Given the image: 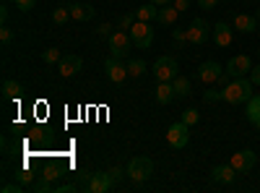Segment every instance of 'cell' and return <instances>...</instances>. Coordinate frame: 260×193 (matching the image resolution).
Listing matches in <instances>:
<instances>
[{
    "mask_svg": "<svg viewBox=\"0 0 260 193\" xmlns=\"http://www.w3.org/2000/svg\"><path fill=\"white\" fill-rule=\"evenodd\" d=\"M252 87H255V84H252L250 78L237 76V78H232L226 87L221 89V99H224L226 104H242V102H247V99L255 94Z\"/></svg>",
    "mask_w": 260,
    "mask_h": 193,
    "instance_id": "obj_1",
    "label": "cell"
},
{
    "mask_svg": "<svg viewBox=\"0 0 260 193\" xmlns=\"http://www.w3.org/2000/svg\"><path fill=\"white\" fill-rule=\"evenodd\" d=\"M125 175L130 180H136V183H143V180H148L151 175H154V162H151L148 157H133L125 167Z\"/></svg>",
    "mask_w": 260,
    "mask_h": 193,
    "instance_id": "obj_2",
    "label": "cell"
},
{
    "mask_svg": "<svg viewBox=\"0 0 260 193\" xmlns=\"http://www.w3.org/2000/svg\"><path fill=\"white\" fill-rule=\"evenodd\" d=\"M127 34H130V39H133V45L138 50H148L151 45H154V29H151L146 21H136Z\"/></svg>",
    "mask_w": 260,
    "mask_h": 193,
    "instance_id": "obj_3",
    "label": "cell"
},
{
    "mask_svg": "<svg viewBox=\"0 0 260 193\" xmlns=\"http://www.w3.org/2000/svg\"><path fill=\"white\" fill-rule=\"evenodd\" d=\"M107 39H110V55H112V58H117V60L127 58L130 45H133V39H130V34H127V32L117 29V32H112Z\"/></svg>",
    "mask_w": 260,
    "mask_h": 193,
    "instance_id": "obj_4",
    "label": "cell"
},
{
    "mask_svg": "<svg viewBox=\"0 0 260 193\" xmlns=\"http://www.w3.org/2000/svg\"><path fill=\"white\" fill-rule=\"evenodd\" d=\"M211 32L213 29L208 26L206 18H192V24L187 26V42H190V45H195V47H201V45H206V42H208Z\"/></svg>",
    "mask_w": 260,
    "mask_h": 193,
    "instance_id": "obj_5",
    "label": "cell"
},
{
    "mask_svg": "<svg viewBox=\"0 0 260 193\" xmlns=\"http://www.w3.org/2000/svg\"><path fill=\"white\" fill-rule=\"evenodd\" d=\"M154 76H156V81H172L175 76H180L177 60L169 58V55H161V58L154 63Z\"/></svg>",
    "mask_w": 260,
    "mask_h": 193,
    "instance_id": "obj_6",
    "label": "cell"
},
{
    "mask_svg": "<svg viewBox=\"0 0 260 193\" xmlns=\"http://www.w3.org/2000/svg\"><path fill=\"white\" fill-rule=\"evenodd\" d=\"M190 141V125H185L182 120L180 123H172L169 131H167V144L172 149H185Z\"/></svg>",
    "mask_w": 260,
    "mask_h": 193,
    "instance_id": "obj_7",
    "label": "cell"
},
{
    "mask_svg": "<svg viewBox=\"0 0 260 193\" xmlns=\"http://www.w3.org/2000/svg\"><path fill=\"white\" fill-rule=\"evenodd\" d=\"M229 164L237 170V173H250V170L257 164V154L252 152V149H242V152H234Z\"/></svg>",
    "mask_w": 260,
    "mask_h": 193,
    "instance_id": "obj_8",
    "label": "cell"
},
{
    "mask_svg": "<svg viewBox=\"0 0 260 193\" xmlns=\"http://www.w3.org/2000/svg\"><path fill=\"white\" fill-rule=\"evenodd\" d=\"M104 73H107V78H110L112 84H122L127 78V63H120L117 58L110 55L104 60Z\"/></svg>",
    "mask_w": 260,
    "mask_h": 193,
    "instance_id": "obj_9",
    "label": "cell"
},
{
    "mask_svg": "<svg viewBox=\"0 0 260 193\" xmlns=\"http://www.w3.org/2000/svg\"><path fill=\"white\" fill-rule=\"evenodd\" d=\"M224 73V68L219 66L216 60H206V63H201V68H198V76L203 84H213V81H219V76Z\"/></svg>",
    "mask_w": 260,
    "mask_h": 193,
    "instance_id": "obj_10",
    "label": "cell"
},
{
    "mask_svg": "<svg viewBox=\"0 0 260 193\" xmlns=\"http://www.w3.org/2000/svg\"><path fill=\"white\" fill-rule=\"evenodd\" d=\"M81 68H83V60H81V55H62V60L57 63V71H60V76H65V78L76 76Z\"/></svg>",
    "mask_w": 260,
    "mask_h": 193,
    "instance_id": "obj_11",
    "label": "cell"
},
{
    "mask_svg": "<svg viewBox=\"0 0 260 193\" xmlns=\"http://www.w3.org/2000/svg\"><path fill=\"white\" fill-rule=\"evenodd\" d=\"M211 180L219 183V185H232L237 180V170L232 164H216L211 170Z\"/></svg>",
    "mask_w": 260,
    "mask_h": 193,
    "instance_id": "obj_12",
    "label": "cell"
},
{
    "mask_svg": "<svg viewBox=\"0 0 260 193\" xmlns=\"http://www.w3.org/2000/svg\"><path fill=\"white\" fill-rule=\"evenodd\" d=\"M226 71L232 73V78L245 76V73H250V71H252V60H250L247 55H234V58L226 63Z\"/></svg>",
    "mask_w": 260,
    "mask_h": 193,
    "instance_id": "obj_13",
    "label": "cell"
},
{
    "mask_svg": "<svg viewBox=\"0 0 260 193\" xmlns=\"http://www.w3.org/2000/svg\"><path fill=\"white\" fill-rule=\"evenodd\" d=\"M232 37H234V26H229L226 21H219L213 26V42L216 47H229L232 45Z\"/></svg>",
    "mask_w": 260,
    "mask_h": 193,
    "instance_id": "obj_14",
    "label": "cell"
},
{
    "mask_svg": "<svg viewBox=\"0 0 260 193\" xmlns=\"http://www.w3.org/2000/svg\"><path fill=\"white\" fill-rule=\"evenodd\" d=\"M232 26H234L237 32H242V34H252V32L257 29V18L250 16V13H237Z\"/></svg>",
    "mask_w": 260,
    "mask_h": 193,
    "instance_id": "obj_15",
    "label": "cell"
},
{
    "mask_svg": "<svg viewBox=\"0 0 260 193\" xmlns=\"http://www.w3.org/2000/svg\"><path fill=\"white\" fill-rule=\"evenodd\" d=\"M89 190L91 193H107V190H115V183H112V178L107 173H96V175H91Z\"/></svg>",
    "mask_w": 260,
    "mask_h": 193,
    "instance_id": "obj_16",
    "label": "cell"
},
{
    "mask_svg": "<svg viewBox=\"0 0 260 193\" xmlns=\"http://www.w3.org/2000/svg\"><path fill=\"white\" fill-rule=\"evenodd\" d=\"M68 8H71V18H76V21H91L96 13L91 3H71Z\"/></svg>",
    "mask_w": 260,
    "mask_h": 193,
    "instance_id": "obj_17",
    "label": "cell"
},
{
    "mask_svg": "<svg viewBox=\"0 0 260 193\" xmlns=\"http://www.w3.org/2000/svg\"><path fill=\"white\" fill-rule=\"evenodd\" d=\"M175 97H177V94H175L172 81H159V87H156V102H159V104H169Z\"/></svg>",
    "mask_w": 260,
    "mask_h": 193,
    "instance_id": "obj_18",
    "label": "cell"
},
{
    "mask_svg": "<svg viewBox=\"0 0 260 193\" xmlns=\"http://www.w3.org/2000/svg\"><path fill=\"white\" fill-rule=\"evenodd\" d=\"M177 16H180V11L175 8V6H161L159 8V16H156V21L161 26H172L177 21Z\"/></svg>",
    "mask_w": 260,
    "mask_h": 193,
    "instance_id": "obj_19",
    "label": "cell"
},
{
    "mask_svg": "<svg viewBox=\"0 0 260 193\" xmlns=\"http://www.w3.org/2000/svg\"><path fill=\"white\" fill-rule=\"evenodd\" d=\"M156 16H159V6H154V3H146V6H141L138 11H136V18L138 21H156Z\"/></svg>",
    "mask_w": 260,
    "mask_h": 193,
    "instance_id": "obj_20",
    "label": "cell"
},
{
    "mask_svg": "<svg viewBox=\"0 0 260 193\" xmlns=\"http://www.w3.org/2000/svg\"><path fill=\"white\" fill-rule=\"evenodd\" d=\"M245 115H247L250 123H257V120H260V94H252V97L247 99V110H245Z\"/></svg>",
    "mask_w": 260,
    "mask_h": 193,
    "instance_id": "obj_21",
    "label": "cell"
},
{
    "mask_svg": "<svg viewBox=\"0 0 260 193\" xmlns=\"http://www.w3.org/2000/svg\"><path fill=\"white\" fill-rule=\"evenodd\" d=\"M172 87H175V94L177 97H190L192 92V87H190V78H185V76H175L172 78Z\"/></svg>",
    "mask_w": 260,
    "mask_h": 193,
    "instance_id": "obj_22",
    "label": "cell"
},
{
    "mask_svg": "<svg viewBox=\"0 0 260 193\" xmlns=\"http://www.w3.org/2000/svg\"><path fill=\"white\" fill-rule=\"evenodd\" d=\"M21 92H24V87L18 81H3V97L6 99H16V97H21Z\"/></svg>",
    "mask_w": 260,
    "mask_h": 193,
    "instance_id": "obj_23",
    "label": "cell"
},
{
    "mask_svg": "<svg viewBox=\"0 0 260 193\" xmlns=\"http://www.w3.org/2000/svg\"><path fill=\"white\" fill-rule=\"evenodd\" d=\"M146 73V63L141 58H133V60H127V76H133V78H141Z\"/></svg>",
    "mask_w": 260,
    "mask_h": 193,
    "instance_id": "obj_24",
    "label": "cell"
},
{
    "mask_svg": "<svg viewBox=\"0 0 260 193\" xmlns=\"http://www.w3.org/2000/svg\"><path fill=\"white\" fill-rule=\"evenodd\" d=\"M42 60H45L47 66H57V63L62 60V52H60L57 47H50V50H45V52H42Z\"/></svg>",
    "mask_w": 260,
    "mask_h": 193,
    "instance_id": "obj_25",
    "label": "cell"
},
{
    "mask_svg": "<svg viewBox=\"0 0 260 193\" xmlns=\"http://www.w3.org/2000/svg\"><path fill=\"white\" fill-rule=\"evenodd\" d=\"M198 120H201V113L195 110V107H187V110H182V123H185V125H195Z\"/></svg>",
    "mask_w": 260,
    "mask_h": 193,
    "instance_id": "obj_26",
    "label": "cell"
},
{
    "mask_svg": "<svg viewBox=\"0 0 260 193\" xmlns=\"http://www.w3.org/2000/svg\"><path fill=\"white\" fill-rule=\"evenodd\" d=\"M68 18H71V8H55V13H52L55 24H65Z\"/></svg>",
    "mask_w": 260,
    "mask_h": 193,
    "instance_id": "obj_27",
    "label": "cell"
},
{
    "mask_svg": "<svg viewBox=\"0 0 260 193\" xmlns=\"http://www.w3.org/2000/svg\"><path fill=\"white\" fill-rule=\"evenodd\" d=\"M136 21H138L136 13H122V16H120V29H122V32H125V29L130 32V26H133Z\"/></svg>",
    "mask_w": 260,
    "mask_h": 193,
    "instance_id": "obj_28",
    "label": "cell"
},
{
    "mask_svg": "<svg viewBox=\"0 0 260 193\" xmlns=\"http://www.w3.org/2000/svg\"><path fill=\"white\" fill-rule=\"evenodd\" d=\"M31 190H34V193H47V190H55V188L50 185L47 178H42V180H37V183L31 185Z\"/></svg>",
    "mask_w": 260,
    "mask_h": 193,
    "instance_id": "obj_29",
    "label": "cell"
},
{
    "mask_svg": "<svg viewBox=\"0 0 260 193\" xmlns=\"http://www.w3.org/2000/svg\"><path fill=\"white\" fill-rule=\"evenodd\" d=\"M172 39L177 42V45H185L187 42V29L182 32V29H172Z\"/></svg>",
    "mask_w": 260,
    "mask_h": 193,
    "instance_id": "obj_30",
    "label": "cell"
},
{
    "mask_svg": "<svg viewBox=\"0 0 260 193\" xmlns=\"http://www.w3.org/2000/svg\"><path fill=\"white\" fill-rule=\"evenodd\" d=\"M34 3H37V0H16V8L24 11V13H29V11L34 8Z\"/></svg>",
    "mask_w": 260,
    "mask_h": 193,
    "instance_id": "obj_31",
    "label": "cell"
},
{
    "mask_svg": "<svg viewBox=\"0 0 260 193\" xmlns=\"http://www.w3.org/2000/svg\"><path fill=\"white\" fill-rule=\"evenodd\" d=\"M107 175H110V178H112V183L117 185V183H120V178H122L125 173H122V170H120V167H112V170H107Z\"/></svg>",
    "mask_w": 260,
    "mask_h": 193,
    "instance_id": "obj_32",
    "label": "cell"
},
{
    "mask_svg": "<svg viewBox=\"0 0 260 193\" xmlns=\"http://www.w3.org/2000/svg\"><path fill=\"white\" fill-rule=\"evenodd\" d=\"M198 6H201L203 11H213L216 6H219V0H198Z\"/></svg>",
    "mask_w": 260,
    "mask_h": 193,
    "instance_id": "obj_33",
    "label": "cell"
},
{
    "mask_svg": "<svg viewBox=\"0 0 260 193\" xmlns=\"http://www.w3.org/2000/svg\"><path fill=\"white\" fill-rule=\"evenodd\" d=\"M11 39H13V32L3 26V29H0V42H3V45H8V42H11Z\"/></svg>",
    "mask_w": 260,
    "mask_h": 193,
    "instance_id": "obj_34",
    "label": "cell"
},
{
    "mask_svg": "<svg viewBox=\"0 0 260 193\" xmlns=\"http://www.w3.org/2000/svg\"><path fill=\"white\" fill-rule=\"evenodd\" d=\"M250 81L255 84V87H260V66H252V71H250Z\"/></svg>",
    "mask_w": 260,
    "mask_h": 193,
    "instance_id": "obj_35",
    "label": "cell"
},
{
    "mask_svg": "<svg viewBox=\"0 0 260 193\" xmlns=\"http://www.w3.org/2000/svg\"><path fill=\"white\" fill-rule=\"evenodd\" d=\"M172 6H175V8L182 13V11H187V8H190V0H172Z\"/></svg>",
    "mask_w": 260,
    "mask_h": 193,
    "instance_id": "obj_36",
    "label": "cell"
},
{
    "mask_svg": "<svg viewBox=\"0 0 260 193\" xmlns=\"http://www.w3.org/2000/svg\"><path fill=\"white\" fill-rule=\"evenodd\" d=\"M0 190H3V193H18V190H21V185H18V183H6Z\"/></svg>",
    "mask_w": 260,
    "mask_h": 193,
    "instance_id": "obj_37",
    "label": "cell"
},
{
    "mask_svg": "<svg viewBox=\"0 0 260 193\" xmlns=\"http://www.w3.org/2000/svg\"><path fill=\"white\" fill-rule=\"evenodd\" d=\"M203 97H206L208 102H219V99H221V92H216V89H211V92H206Z\"/></svg>",
    "mask_w": 260,
    "mask_h": 193,
    "instance_id": "obj_38",
    "label": "cell"
},
{
    "mask_svg": "<svg viewBox=\"0 0 260 193\" xmlns=\"http://www.w3.org/2000/svg\"><path fill=\"white\" fill-rule=\"evenodd\" d=\"M96 34H99V37H110V34H112V26H110V24H102V26L96 29Z\"/></svg>",
    "mask_w": 260,
    "mask_h": 193,
    "instance_id": "obj_39",
    "label": "cell"
},
{
    "mask_svg": "<svg viewBox=\"0 0 260 193\" xmlns=\"http://www.w3.org/2000/svg\"><path fill=\"white\" fill-rule=\"evenodd\" d=\"M42 178H47V180H55V178H60V173H57V170H47V173L42 175Z\"/></svg>",
    "mask_w": 260,
    "mask_h": 193,
    "instance_id": "obj_40",
    "label": "cell"
},
{
    "mask_svg": "<svg viewBox=\"0 0 260 193\" xmlns=\"http://www.w3.org/2000/svg\"><path fill=\"white\" fill-rule=\"evenodd\" d=\"M18 180H21V183H31V175H29V173H26V170H24V173H21V175H18Z\"/></svg>",
    "mask_w": 260,
    "mask_h": 193,
    "instance_id": "obj_41",
    "label": "cell"
},
{
    "mask_svg": "<svg viewBox=\"0 0 260 193\" xmlns=\"http://www.w3.org/2000/svg\"><path fill=\"white\" fill-rule=\"evenodd\" d=\"M151 3H154V6H159V8H161V6H172V0H151Z\"/></svg>",
    "mask_w": 260,
    "mask_h": 193,
    "instance_id": "obj_42",
    "label": "cell"
},
{
    "mask_svg": "<svg viewBox=\"0 0 260 193\" xmlns=\"http://www.w3.org/2000/svg\"><path fill=\"white\" fill-rule=\"evenodd\" d=\"M6 18H8V8H0V21L6 24Z\"/></svg>",
    "mask_w": 260,
    "mask_h": 193,
    "instance_id": "obj_43",
    "label": "cell"
},
{
    "mask_svg": "<svg viewBox=\"0 0 260 193\" xmlns=\"http://www.w3.org/2000/svg\"><path fill=\"white\" fill-rule=\"evenodd\" d=\"M252 125H255V131L260 133V120H257V123H252Z\"/></svg>",
    "mask_w": 260,
    "mask_h": 193,
    "instance_id": "obj_44",
    "label": "cell"
},
{
    "mask_svg": "<svg viewBox=\"0 0 260 193\" xmlns=\"http://www.w3.org/2000/svg\"><path fill=\"white\" fill-rule=\"evenodd\" d=\"M255 18H257V21H260V8H257V16H255Z\"/></svg>",
    "mask_w": 260,
    "mask_h": 193,
    "instance_id": "obj_45",
    "label": "cell"
},
{
    "mask_svg": "<svg viewBox=\"0 0 260 193\" xmlns=\"http://www.w3.org/2000/svg\"><path fill=\"white\" fill-rule=\"evenodd\" d=\"M257 55H260V50H257Z\"/></svg>",
    "mask_w": 260,
    "mask_h": 193,
    "instance_id": "obj_46",
    "label": "cell"
}]
</instances>
